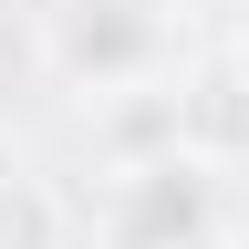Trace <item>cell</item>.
<instances>
[{
    "label": "cell",
    "instance_id": "obj_3",
    "mask_svg": "<svg viewBox=\"0 0 249 249\" xmlns=\"http://www.w3.org/2000/svg\"><path fill=\"white\" fill-rule=\"evenodd\" d=\"M177 124H187V156H208V166H229L249 156V62H197V73L177 83Z\"/></svg>",
    "mask_w": 249,
    "mask_h": 249
},
{
    "label": "cell",
    "instance_id": "obj_5",
    "mask_svg": "<svg viewBox=\"0 0 249 249\" xmlns=\"http://www.w3.org/2000/svg\"><path fill=\"white\" fill-rule=\"evenodd\" d=\"M31 166H21V156H11V135H0V197H11V187H21Z\"/></svg>",
    "mask_w": 249,
    "mask_h": 249
},
{
    "label": "cell",
    "instance_id": "obj_1",
    "mask_svg": "<svg viewBox=\"0 0 249 249\" xmlns=\"http://www.w3.org/2000/svg\"><path fill=\"white\" fill-rule=\"evenodd\" d=\"M31 42H42V73L83 114H114L135 93H177L208 62L197 11H177V0H42Z\"/></svg>",
    "mask_w": 249,
    "mask_h": 249
},
{
    "label": "cell",
    "instance_id": "obj_4",
    "mask_svg": "<svg viewBox=\"0 0 249 249\" xmlns=\"http://www.w3.org/2000/svg\"><path fill=\"white\" fill-rule=\"evenodd\" d=\"M62 239H73V208H62L42 177H21L11 197H0V249H62Z\"/></svg>",
    "mask_w": 249,
    "mask_h": 249
},
{
    "label": "cell",
    "instance_id": "obj_6",
    "mask_svg": "<svg viewBox=\"0 0 249 249\" xmlns=\"http://www.w3.org/2000/svg\"><path fill=\"white\" fill-rule=\"evenodd\" d=\"M177 11H197V21H208V11H249V0H177Z\"/></svg>",
    "mask_w": 249,
    "mask_h": 249
},
{
    "label": "cell",
    "instance_id": "obj_7",
    "mask_svg": "<svg viewBox=\"0 0 249 249\" xmlns=\"http://www.w3.org/2000/svg\"><path fill=\"white\" fill-rule=\"evenodd\" d=\"M239 62H249V42H239Z\"/></svg>",
    "mask_w": 249,
    "mask_h": 249
},
{
    "label": "cell",
    "instance_id": "obj_2",
    "mask_svg": "<svg viewBox=\"0 0 249 249\" xmlns=\"http://www.w3.org/2000/svg\"><path fill=\"white\" fill-rule=\"evenodd\" d=\"M229 166L208 156H145V166H104L93 187V249H229Z\"/></svg>",
    "mask_w": 249,
    "mask_h": 249
}]
</instances>
